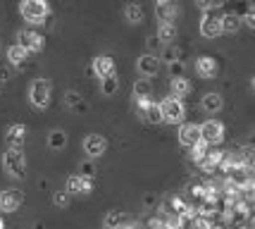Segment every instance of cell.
Masks as SVG:
<instances>
[{"mask_svg":"<svg viewBox=\"0 0 255 229\" xmlns=\"http://www.w3.org/2000/svg\"><path fill=\"white\" fill-rule=\"evenodd\" d=\"M208 151H210V146H208L205 141H200V143H196V146L191 148V158H193L196 163H200V160L205 158V153H208Z\"/></svg>","mask_w":255,"mask_h":229,"instance_id":"f1b7e54d","label":"cell"},{"mask_svg":"<svg viewBox=\"0 0 255 229\" xmlns=\"http://www.w3.org/2000/svg\"><path fill=\"white\" fill-rule=\"evenodd\" d=\"M200 105H203V110H205V112L215 115V112H220V110L224 108V98L220 96V93H205V96H203V100H200Z\"/></svg>","mask_w":255,"mask_h":229,"instance_id":"e0dca14e","label":"cell"},{"mask_svg":"<svg viewBox=\"0 0 255 229\" xmlns=\"http://www.w3.org/2000/svg\"><path fill=\"white\" fill-rule=\"evenodd\" d=\"M117 88H120V81H117V76L115 74L100 79V91H103L105 96H115V93H117Z\"/></svg>","mask_w":255,"mask_h":229,"instance_id":"484cf974","label":"cell"},{"mask_svg":"<svg viewBox=\"0 0 255 229\" xmlns=\"http://www.w3.org/2000/svg\"><path fill=\"white\" fill-rule=\"evenodd\" d=\"M244 22L251 26V29H255V7H251V12L244 17Z\"/></svg>","mask_w":255,"mask_h":229,"instance_id":"e575fe53","label":"cell"},{"mask_svg":"<svg viewBox=\"0 0 255 229\" xmlns=\"http://www.w3.org/2000/svg\"><path fill=\"white\" fill-rule=\"evenodd\" d=\"M93 72H96V76H100V79L115 74V60H112L110 55L96 57V60H93Z\"/></svg>","mask_w":255,"mask_h":229,"instance_id":"2e32d148","label":"cell"},{"mask_svg":"<svg viewBox=\"0 0 255 229\" xmlns=\"http://www.w3.org/2000/svg\"><path fill=\"white\" fill-rule=\"evenodd\" d=\"M96 186L93 177H81V175H72L67 177V194H91Z\"/></svg>","mask_w":255,"mask_h":229,"instance_id":"9c48e42d","label":"cell"},{"mask_svg":"<svg viewBox=\"0 0 255 229\" xmlns=\"http://www.w3.org/2000/svg\"><path fill=\"white\" fill-rule=\"evenodd\" d=\"M222 17L224 14H220L217 10L205 12V17L200 19V33L205 38H217L222 33Z\"/></svg>","mask_w":255,"mask_h":229,"instance_id":"5b68a950","label":"cell"},{"mask_svg":"<svg viewBox=\"0 0 255 229\" xmlns=\"http://www.w3.org/2000/svg\"><path fill=\"white\" fill-rule=\"evenodd\" d=\"M251 88H253V91H255V76H253V79H251Z\"/></svg>","mask_w":255,"mask_h":229,"instance_id":"74e56055","label":"cell"},{"mask_svg":"<svg viewBox=\"0 0 255 229\" xmlns=\"http://www.w3.org/2000/svg\"><path fill=\"white\" fill-rule=\"evenodd\" d=\"M53 203H55L57 208H67L69 206V194H67V191H57V194H53Z\"/></svg>","mask_w":255,"mask_h":229,"instance_id":"f546056e","label":"cell"},{"mask_svg":"<svg viewBox=\"0 0 255 229\" xmlns=\"http://www.w3.org/2000/svg\"><path fill=\"white\" fill-rule=\"evenodd\" d=\"M133 98H150V93H153V84H150V79H145V76H141V79H136L133 81Z\"/></svg>","mask_w":255,"mask_h":229,"instance_id":"44dd1931","label":"cell"},{"mask_svg":"<svg viewBox=\"0 0 255 229\" xmlns=\"http://www.w3.org/2000/svg\"><path fill=\"white\" fill-rule=\"evenodd\" d=\"M162 60H165L167 65H172V62H179V60H181V50H179L177 45H172V43L162 45Z\"/></svg>","mask_w":255,"mask_h":229,"instance_id":"4316f807","label":"cell"},{"mask_svg":"<svg viewBox=\"0 0 255 229\" xmlns=\"http://www.w3.org/2000/svg\"><path fill=\"white\" fill-rule=\"evenodd\" d=\"M81 177H96V167L91 160H84L81 163Z\"/></svg>","mask_w":255,"mask_h":229,"instance_id":"1f68e13d","label":"cell"},{"mask_svg":"<svg viewBox=\"0 0 255 229\" xmlns=\"http://www.w3.org/2000/svg\"><path fill=\"white\" fill-rule=\"evenodd\" d=\"M17 38H19L17 43L22 45V48H26L29 53L43 48V36H41V33H36V31H31V29H22V31L17 33Z\"/></svg>","mask_w":255,"mask_h":229,"instance_id":"4fadbf2b","label":"cell"},{"mask_svg":"<svg viewBox=\"0 0 255 229\" xmlns=\"http://www.w3.org/2000/svg\"><path fill=\"white\" fill-rule=\"evenodd\" d=\"M24 203V194L19 189H7L0 194V210L2 213H14L19 210V206Z\"/></svg>","mask_w":255,"mask_h":229,"instance_id":"30bf717a","label":"cell"},{"mask_svg":"<svg viewBox=\"0 0 255 229\" xmlns=\"http://www.w3.org/2000/svg\"><path fill=\"white\" fill-rule=\"evenodd\" d=\"M160 110H162V120L169 122V124H181L184 122V115H186V108L184 103L174 96H167L162 103H160Z\"/></svg>","mask_w":255,"mask_h":229,"instance_id":"277c9868","label":"cell"},{"mask_svg":"<svg viewBox=\"0 0 255 229\" xmlns=\"http://www.w3.org/2000/svg\"><path fill=\"white\" fill-rule=\"evenodd\" d=\"M157 38L162 41V45L172 43V41L177 38V26H174V24H160V29H157Z\"/></svg>","mask_w":255,"mask_h":229,"instance_id":"cb8c5ba5","label":"cell"},{"mask_svg":"<svg viewBox=\"0 0 255 229\" xmlns=\"http://www.w3.org/2000/svg\"><path fill=\"white\" fill-rule=\"evenodd\" d=\"M196 5H198L203 12H210L215 10V0H196Z\"/></svg>","mask_w":255,"mask_h":229,"instance_id":"d6a6232c","label":"cell"},{"mask_svg":"<svg viewBox=\"0 0 255 229\" xmlns=\"http://www.w3.org/2000/svg\"><path fill=\"white\" fill-rule=\"evenodd\" d=\"M200 134H203V141L208 146H217L224 139V124L220 120H208L200 124Z\"/></svg>","mask_w":255,"mask_h":229,"instance_id":"8992f818","label":"cell"},{"mask_svg":"<svg viewBox=\"0 0 255 229\" xmlns=\"http://www.w3.org/2000/svg\"><path fill=\"white\" fill-rule=\"evenodd\" d=\"M160 43H162V41H160L157 36H155V38H153V36L148 38V48H150V50H155V48H157V45H160Z\"/></svg>","mask_w":255,"mask_h":229,"instance_id":"d590c367","label":"cell"},{"mask_svg":"<svg viewBox=\"0 0 255 229\" xmlns=\"http://www.w3.org/2000/svg\"><path fill=\"white\" fill-rule=\"evenodd\" d=\"M10 76H12L10 67H7V65H0V81L5 84V81H10Z\"/></svg>","mask_w":255,"mask_h":229,"instance_id":"836d02e7","label":"cell"},{"mask_svg":"<svg viewBox=\"0 0 255 229\" xmlns=\"http://www.w3.org/2000/svg\"><path fill=\"white\" fill-rule=\"evenodd\" d=\"M108 151V139L103 134H89L84 139V153L89 155V160H96L103 153Z\"/></svg>","mask_w":255,"mask_h":229,"instance_id":"ba28073f","label":"cell"},{"mask_svg":"<svg viewBox=\"0 0 255 229\" xmlns=\"http://www.w3.org/2000/svg\"><path fill=\"white\" fill-rule=\"evenodd\" d=\"M103 227L105 229H122V227H127V213H122V210H110V213L105 215V220H103Z\"/></svg>","mask_w":255,"mask_h":229,"instance_id":"ac0fdd59","label":"cell"},{"mask_svg":"<svg viewBox=\"0 0 255 229\" xmlns=\"http://www.w3.org/2000/svg\"><path fill=\"white\" fill-rule=\"evenodd\" d=\"M169 74H172V79H177V76H184V60H179V62H172V65H169Z\"/></svg>","mask_w":255,"mask_h":229,"instance_id":"4dcf8cb0","label":"cell"},{"mask_svg":"<svg viewBox=\"0 0 255 229\" xmlns=\"http://www.w3.org/2000/svg\"><path fill=\"white\" fill-rule=\"evenodd\" d=\"M203 141V134H200V124H193V122H184L179 127V143L184 148H193L196 143Z\"/></svg>","mask_w":255,"mask_h":229,"instance_id":"52a82bcc","label":"cell"},{"mask_svg":"<svg viewBox=\"0 0 255 229\" xmlns=\"http://www.w3.org/2000/svg\"><path fill=\"white\" fill-rule=\"evenodd\" d=\"M217 60L210 57V55H200L198 60H196V72H198L203 79H212V76L217 74Z\"/></svg>","mask_w":255,"mask_h":229,"instance_id":"5bb4252c","label":"cell"},{"mask_svg":"<svg viewBox=\"0 0 255 229\" xmlns=\"http://www.w3.org/2000/svg\"><path fill=\"white\" fill-rule=\"evenodd\" d=\"M2 167L5 172L14 179H22L24 172H26V158H24L22 148H7L2 153Z\"/></svg>","mask_w":255,"mask_h":229,"instance_id":"6da1fadb","label":"cell"},{"mask_svg":"<svg viewBox=\"0 0 255 229\" xmlns=\"http://www.w3.org/2000/svg\"><path fill=\"white\" fill-rule=\"evenodd\" d=\"M26 57H29V50L22 48L19 43H14L7 48V60H10V65H22V62H26Z\"/></svg>","mask_w":255,"mask_h":229,"instance_id":"7402d4cb","label":"cell"},{"mask_svg":"<svg viewBox=\"0 0 255 229\" xmlns=\"http://www.w3.org/2000/svg\"><path fill=\"white\" fill-rule=\"evenodd\" d=\"M29 100L33 108L43 110L50 105V81L48 79H33L29 86Z\"/></svg>","mask_w":255,"mask_h":229,"instance_id":"3957f363","label":"cell"},{"mask_svg":"<svg viewBox=\"0 0 255 229\" xmlns=\"http://www.w3.org/2000/svg\"><path fill=\"white\" fill-rule=\"evenodd\" d=\"M65 105L69 110H77V112H86V110H89V105L84 103V98H81L79 91H67L65 93Z\"/></svg>","mask_w":255,"mask_h":229,"instance_id":"ffe728a7","label":"cell"},{"mask_svg":"<svg viewBox=\"0 0 255 229\" xmlns=\"http://www.w3.org/2000/svg\"><path fill=\"white\" fill-rule=\"evenodd\" d=\"M241 17L239 14H224L222 17V31H227V33H234V31H239L241 29Z\"/></svg>","mask_w":255,"mask_h":229,"instance_id":"d4e9b609","label":"cell"},{"mask_svg":"<svg viewBox=\"0 0 255 229\" xmlns=\"http://www.w3.org/2000/svg\"><path fill=\"white\" fill-rule=\"evenodd\" d=\"M136 69L141 72V74L148 79V76H155L160 72V57L155 53H143L138 57V62H136Z\"/></svg>","mask_w":255,"mask_h":229,"instance_id":"8fae6325","label":"cell"},{"mask_svg":"<svg viewBox=\"0 0 255 229\" xmlns=\"http://www.w3.org/2000/svg\"><path fill=\"white\" fill-rule=\"evenodd\" d=\"M19 12H22V17L26 19V22L41 24V22H45V17H48L50 7H48L45 0H22Z\"/></svg>","mask_w":255,"mask_h":229,"instance_id":"7a4b0ae2","label":"cell"},{"mask_svg":"<svg viewBox=\"0 0 255 229\" xmlns=\"http://www.w3.org/2000/svg\"><path fill=\"white\" fill-rule=\"evenodd\" d=\"M162 2H172V0H155V5H162Z\"/></svg>","mask_w":255,"mask_h":229,"instance_id":"8d00e7d4","label":"cell"},{"mask_svg":"<svg viewBox=\"0 0 255 229\" xmlns=\"http://www.w3.org/2000/svg\"><path fill=\"white\" fill-rule=\"evenodd\" d=\"M169 91H172V96H174V98L181 100V96H189L191 93V81L186 79V76H177V79H172Z\"/></svg>","mask_w":255,"mask_h":229,"instance_id":"d6986e66","label":"cell"},{"mask_svg":"<svg viewBox=\"0 0 255 229\" xmlns=\"http://www.w3.org/2000/svg\"><path fill=\"white\" fill-rule=\"evenodd\" d=\"M124 14H127V19H129L131 24H138L141 19H143V7H141V5H136V2H131V5H127Z\"/></svg>","mask_w":255,"mask_h":229,"instance_id":"83f0119b","label":"cell"},{"mask_svg":"<svg viewBox=\"0 0 255 229\" xmlns=\"http://www.w3.org/2000/svg\"><path fill=\"white\" fill-rule=\"evenodd\" d=\"M24 139H26V127H24L22 122H14V124H10V127H7V131H5L7 148H22Z\"/></svg>","mask_w":255,"mask_h":229,"instance_id":"7c38bea8","label":"cell"},{"mask_svg":"<svg viewBox=\"0 0 255 229\" xmlns=\"http://www.w3.org/2000/svg\"><path fill=\"white\" fill-rule=\"evenodd\" d=\"M67 146V134L62 129H53L48 134V148L50 151H62Z\"/></svg>","mask_w":255,"mask_h":229,"instance_id":"603a6c76","label":"cell"},{"mask_svg":"<svg viewBox=\"0 0 255 229\" xmlns=\"http://www.w3.org/2000/svg\"><path fill=\"white\" fill-rule=\"evenodd\" d=\"M155 14L157 19H160V24H174V19H177V2L172 0V2H162V5H155Z\"/></svg>","mask_w":255,"mask_h":229,"instance_id":"9a60e30c","label":"cell"}]
</instances>
